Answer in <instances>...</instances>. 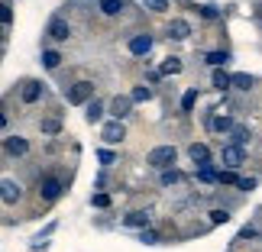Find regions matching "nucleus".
<instances>
[{
  "label": "nucleus",
  "mask_w": 262,
  "mask_h": 252,
  "mask_svg": "<svg viewBox=\"0 0 262 252\" xmlns=\"http://www.w3.org/2000/svg\"><path fill=\"white\" fill-rule=\"evenodd\" d=\"M178 162V149L175 146H156L152 152L146 155V165L156 168V171H165V168H175Z\"/></svg>",
  "instance_id": "nucleus-1"
},
{
  "label": "nucleus",
  "mask_w": 262,
  "mask_h": 252,
  "mask_svg": "<svg viewBox=\"0 0 262 252\" xmlns=\"http://www.w3.org/2000/svg\"><path fill=\"white\" fill-rule=\"evenodd\" d=\"M62 194H65V181L58 175H42L39 178V197H42V204H55Z\"/></svg>",
  "instance_id": "nucleus-2"
},
{
  "label": "nucleus",
  "mask_w": 262,
  "mask_h": 252,
  "mask_svg": "<svg viewBox=\"0 0 262 252\" xmlns=\"http://www.w3.org/2000/svg\"><path fill=\"white\" fill-rule=\"evenodd\" d=\"M65 100H68V107H84L88 100H94V84L91 81H75L72 87H65Z\"/></svg>",
  "instance_id": "nucleus-3"
},
{
  "label": "nucleus",
  "mask_w": 262,
  "mask_h": 252,
  "mask_svg": "<svg viewBox=\"0 0 262 252\" xmlns=\"http://www.w3.org/2000/svg\"><path fill=\"white\" fill-rule=\"evenodd\" d=\"M220 165L230 168V171H239V168L246 165V149H243V146L227 143L224 149H220Z\"/></svg>",
  "instance_id": "nucleus-4"
},
{
  "label": "nucleus",
  "mask_w": 262,
  "mask_h": 252,
  "mask_svg": "<svg viewBox=\"0 0 262 252\" xmlns=\"http://www.w3.org/2000/svg\"><path fill=\"white\" fill-rule=\"evenodd\" d=\"M0 152H4L7 158H26V155H29V139H26V136H19V133H13V136H7V139H4Z\"/></svg>",
  "instance_id": "nucleus-5"
},
{
  "label": "nucleus",
  "mask_w": 262,
  "mask_h": 252,
  "mask_svg": "<svg viewBox=\"0 0 262 252\" xmlns=\"http://www.w3.org/2000/svg\"><path fill=\"white\" fill-rule=\"evenodd\" d=\"M0 200H4L7 207L19 204V200H23V185L13 181V178H0Z\"/></svg>",
  "instance_id": "nucleus-6"
},
{
  "label": "nucleus",
  "mask_w": 262,
  "mask_h": 252,
  "mask_svg": "<svg viewBox=\"0 0 262 252\" xmlns=\"http://www.w3.org/2000/svg\"><path fill=\"white\" fill-rule=\"evenodd\" d=\"M46 36L52 39V42H68V39H72V26H68L65 16H52L49 26H46Z\"/></svg>",
  "instance_id": "nucleus-7"
},
{
  "label": "nucleus",
  "mask_w": 262,
  "mask_h": 252,
  "mask_svg": "<svg viewBox=\"0 0 262 252\" xmlns=\"http://www.w3.org/2000/svg\"><path fill=\"white\" fill-rule=\"evenodd\" d=\"M42 94H46V84L36 81V78H26L23 87H19V100H23L26 107H29V104H39V100H42Z\"/></svg>",
  "instance_id": "nucleus-8"
},
{
  "label": "nucleus",
  "mask_w": 262,
  "mask_h": 252,
  "mask_svg": "<svg viewBox=\"0 0 262 252\" xmlns=\"http://www.w3.org/2000/svg\"><path fill=\"white\" fill-rule=\"evenodd\" d=\"M100 139H104L107 146H120L126 139V126L120 123V120H110V123H104V129H100Z\"/></svg>",
  "instance_id": "nucleus-9"
},
{
  "label": "nucleus",
  "mask_w": 262,
  "mask_h": 252,
  "mask_svg": "<svg viewBox=\"0 0 262 252\" xmlns=\"http://www.w3.org/2000/svg\"><path fill=\"white\" fill-rule=\"evenodd\" d=\"M126 49H129V55L143 58V55H149V52H152V36H149V33H136V36H129Z\"/></svg>",
  "instance_id": "nucleus-10"
},
{
  "label": "nucleus",
  "mask_w": 262,
  "mask_h": 252,
  "mask_svg": "<svg viewBox=\"0 0 262 252\" xmlns=\"http://www.w3.org/2000/svg\"><path fill=\"white\" fill-rule=\"evenodd\" d=\"M165 36L175 39V42H185V39H191V23H188V19H181V16H175L172 23L165 26Z\"/></svg>",
  "instance_id": "nucleus-11"
},
{
  "label": "nucleus",
  "mask_w": 262,
  "mask_h": 252,
  "mask_svg": "<svg viewBox=\"0 0 262 252\" xmlns=\"http://www.w3.org/2000/svg\"><path fill=\"white\" fill-rule=\"evenodd\" d=\"M123 226H129V230H149V226H152V214H149V210H129V214L123 217Z\"/></svg>",
  "instance_id": "nucleus-12"
},
{
  "label": "nucleus",
  "mask_w": 262,
  "mask_h": 252,
  "mask_svg": "<svg viewBox=\"0 0 262 252\" xmlns=\"http://www.w3.org/2000/svg\"><path fill=\"white\" fill-rule=\"evenodd\" d=\"M129 110H133V100H129L126 94L110 100V113H114V120H120V123H123V120L129 117Z\"/></svg>",
  "instance_id": "nucleus-13"
},
{
  "label": "nucleus",
  "mask_w": 262,
  "mask_h": 252,
  "mask_svg": "<svg viewBox=\"0 0 262 252\" xmlns=\"http://www.w3.org/2000/svg\"><path fill=\"white\" fill-rule=\"evenodd\" d=\"M188 155H191V162H194L198 168L210 162V149H207L204 143H191V146H188Z\"/></svg>",
  "instance_id": "nucleus-14"
},
{
  "label": "nucleus",
  "mask_w": 262,
  "mask_h": 252,
  "mask_svg": "<svg viewBox=\"0 0 262 252\" xmlns=\"http://www.w3.org/2000/svg\"><path fill=\"white\" fill-rule=\"evenodd\" d=\"M84 120L91 126L100 123V120H104V100H88V104H84Z\"/></svg>",
  "instance_id": "nucleus-15"
},
{
  "label": "nucleus",
  "mask_w": 262,
  "mask_h": 252,
  "mask_svg": "<svg viewBox=\"0 0 262 252\" xmlns=\"http://www.w3.org/2000/svg\"><path fill=\"white\" fill-rule=\"evenodd\" d=\"M39 133L42 136H58L62 133V117H42L39 120Z\"/></svg>",
  "instance_id": "nucleus-16"
},
{
  "label": "nucleus",
  "mask_w": 262,
  "mask_h": 252,
  "mask_svg": "<svg viewBox=\"0 0 262 252\" xmlns=\"http://www.w3.org/2000/svg\"><path fill=\"white\" fill-rule=\"evenodd\" d=\"M62 62H65V58H62L58 49H46V52H42V68H46V72H58Z\"/></svg>",
  "instance_id": "nucleus-17"
},
{
  "label": "nucleus",
  "mask_w": 262,
  "mask_h": 252,
  "mask_svg": "<svg viewBox=\"0 0 262 252\" xmlns=\"http://www.w3.org/2000/svg\"><path fill=\"white\" fill-rule=\"evenodd\" d=\"M194 178L201 181V185H217V165H214V162L201 165V168L194 171Z\"/></svg>",
  "instance_id": "nucleus-18"
},
{
  "label": "nucleus",
  "mask_w": 262,
  "mask_h": 252,
  "mask_svg": "<svg viewBox=\"0 0 262 252\" xmlns=\"http://www.w3.org/2000/svg\"><path fill=\"white\" fill-rule=\"evenodd\" d=\"M207 126H210V133H230V129H233V120H230V117H210L207 120Z\"/></svg>",
  "instance_id": "nucleus-19"
},
{
  "label": "nucleus",
  "mask_w": 262,
  "mask_h": 252,
  "mask_svg": "<svg viewBox=\"0 0 262 252\" xmlns=\"http://www.w3.org/2000/svg\"><path fill=\"white\" fill-rule=\"evenodd\" d=\"M97 7H100L104 16H120L123 13V0H97Z\"/></svg>",
  "instance_id": "nucleus-20"
},
{
  "label": "nucleus",
  "mask_w": 262,
  "mask_h": 252,
  "mask_svg": "<svg viewBox=\"0 0 262 252\" xmlns=\"http://www.w3.org/2000/svg\"><path fill=\"white\" fill-rule=\"evenodd\" d=\"M230 139H233V146H246L249 139H253V133H249V126H236V123H233V129H230Z\"/></svg>",
  "instance_id": "nucleus-21"
},
{
  "label": "nucleus",
  "mask_w": 262,
  "mask_h": 252,
  "mask_svg": "<svg viewBox=\"0 0 262 252\" xmlns=\"http://www.w3.org/2000/svg\"><path fill=\"white\" fill-rule=\"evenodd\" d=\"M210 84H214V90H227V87H230V75L224 72V68H214V75H210Z\"/></svg>",
  "instance_id": "nucleus-22"
},
{
  "label": "nucleus",
  "mask_w": 262,
  "mask_h": 252,
  "mask_svg": "<svg viewBox=\"0 0 262 252\" xmlns=\"http://www.w3.org/2000/svg\"><path fill=\"white\" fill-rule=\"evenodd\" d=\"M129 100H133V104H143V100H152V87H146V84H139V87H133L126 94Z\"/></svg>",
  "instance_id": "nucleus-23"
},
{
  "label": "nucleus",
  "mask_w": 262,
  "mask_h": 252,
  "mask_svg": "<svg viewBox=\"0 0 262 252\" xmlns=\"http://www.w3.org/2000/svg\"><path fill=\"white\" fill-rule=\"evenodd\" d=\"M256 84L253 75H230V87H239V90H249Z\"/></svg>",
  "instance_id": "nucleus-24"
},
{
  "label": "nucleus",
  "mask_w": 262,
  "mask_h": 252,
  "mask_svg": "<svg viewBox=\"0 0 262 252\" xmlns=\"http://www.w3.org/2000/svg\"><path fill=\"white\" fill-rule=\"evenodd\" d=\"M204 62H207L210 68H224V65L230 62V52H207V55H204Z\"/></svg>",
  "instance_id": "nucleus-25"
},
{
  "label": "nucleus",
  "mask_w": 262,
  "mask_h": 252,
  "mask_svg": "<svg viewBox=\"0 0 262 252\" xmlns=\"http://www.w3.org/2000/svg\"><path fill=\"white\" fill-rule=\"evenodd\" d=\"M178 72H181V58H175V55H168L162 68H159V75H178Z\"/></svg>",
  "instance_id": "nucleus-26"
},
{
  "label": "nucleus",
  "mask_w": 262,
  "mask_h": 252,
  "mask_svg": "<svg viewBox=\"0 0 262 252\" xmlns=\"http://www.w3.org/2000/svg\"><path fill=\"white\" fill-rule=\"evenodd\" d=\"M159 181H162V188H172V185H178V181H181V171L178 168H165Z\"/></svg>",
  "instance_id": "nucleus-27"
},
{
  "label": "nucleus",
  "mask_w": 262,
  "mask_h": 252,
  "mask_svg": "<svg viewBox=\"0 0 262 252\" xmlns=\"http://www.w3.org/2000/svg\"><path fill=\"white\" fill-rule=\"evenodd\" d=\"M91 207H97V210L110 207V194L107 191H94V194H91Z\"/></svg>",
  "instance_id": "nucleus-28"
},
{
  "label": "nucleus",
  "mask_w": 262,
  "mask_h": 252,
  "mask_svg": "<svg viewBox=\"0 0 262 252\" xmlns=\"http://www.w3.org/2000/svg\"><path fill=\"white\" fill-rule=\"evenodd\" d=\"M10 23H13V7H10V0H0V26Z\"/></svg>",
  "instance_id": "nucleus-29"
},
{
  "label": "nucleus",
  "mask_w": 262,
  "mask_h": 252,
  "mask_svg": "<svg viewBox=\"0 0 262 252\" xmlns=\"http://www.w3.org/2000/svg\"><path fill=\"white\" fill-rule=\"evenodd\" d=\"M139 243H146V246H159L162 239H159V233H156L152 226H149V230H139Z\"/></svg>",
  "instance_id": "nucleus-30"
},
{
  "label": "nucleus",
  "mask_w": 262,
  "mask_h": 252,
  "mask_svg": "<svg viewBox=\"0 0 262 252\" xmlns=\"http://www.w3.org/2000/svg\"><path fill=\"white\" fill-rule=\"evenodd\" d=\"M236 178L239 175H236V171H230V168H220L217 171V185H233L236 188Z\"/></svg>",
  "instance_id": "nucleus-31"
},
{
  "label": "nucleus",
  "mask_w": 262,
  "mask_h": 252,
  "mask_svg": "<svg viewBox=\"0 0 262 252\" xmlns=\"http://www.w3.org/2000/svg\"><path fill=\"white\" fill-rule=\"evenodd\" d=\"M143 7L149 10V13H165V10H168V0H143Z\"/></svg>",
  "instance_id": "nucleus-32"
},
{
  "label": "nucleus",
  "mask_w": 262,
  "mask_h": 252,
  "mask_svg": "<svg viewBox=\"0 0 262 252\" xmlns=\"http://www.w3.org/2000/svg\"><path fill=\"white\" fill-rule=\"evenodd\" d=\"M194 100H198V87H191L185 97H181V110H185V113H191V110H194Z\"/></svg>",
  "instance_id": "nucleus-33"
},
{
  "label": "nucleus",
  "mask_w": 262,
  "mask_h": 252,
  "mask_svg": "<svg viewBox=\"0 0 262 252\" xmlns=\"http://www.w3.org/2000/svg\"><path fill=\"white\" fill-rule=\"evenodd\" d=\"M227 220H230V210H210V223H214V226H220V223H227Z\"/></svg>",
  "instance_id": "nucleus-34"
},
{
  "label": "nucleus",
  "mask_w": 262,
  "mask_h": 252,
  "mask_svg": "<svg viewBox=\"0 0 262 252\" xmlns=\"http://www.w3.org/2000/svg\"><path fill=\"white\" fill-rule=\"evenodd\" d=\"M201 16H204V19H220V10L214 4H204V7H201Z\"/></svg>",
  "instance_id": "nucleus-35"
},
{
  "label": "nucleus",
  "mask_w": 262,
  "mask_h": 252,
  "mask_svg": "<svg viewBox=\"0 0 262 252\" xmlns=\"http://www.w3.org/2000/svg\"><path fill=\"white\" fill-rule=\"evenodd\" d=\"M256 185H259L256 178H236V188L239 191H256Z\"/></svg>",
  "instance_id": "nucleus-36"
},
{
  "label": "nucleus",
  "mask_w": 262,
  "mask_h": 252,
  "mask_svg": "<svg viewBox=\"0 0 262 252\" xmlns=\"http://www.w3.org/2000/svg\"><path fill=\"white\" fill-rule=\"evenodd\" d=\"M97 158H100L104 165H114V162H117V155L110 152V149H100V152H97Z\"/></svg>",
  "instance_id": "nucleus-37"
},
{
  "label": "nucleus",
  "mask_w": 262,
  "mask_h": 252,
  "mask_svg": "<svg viewBox=\"0 0 262 252\" xmlns=\"http://www.w3.org/2000/svg\"><path fill=\"white\" fill-rule=\"evenodd\" d=\"M29 249H33V252H46V249H49V239H33V243H29Z\"/></svg>",
  "instance_id": "nucleus-38"
},
{
  "label": "nucleus",
  "mask_w": 262,
  "mask_h": 252,
  "mask_svg": "<svg viewBox=\"0 0 262 252\" xmlns=\"http://www.w3.org/2000/svg\"><path fill=\"white\" fill-rule=\"evenodd\" d=\"M253 236H256V226H246L243 233H239V239H236V243H243V239H253Z\"/></svg>",
  "instance_id": "nucleus-39"
},
{
  "label": "nucleus",
  "mask_w": 262,
  "mask_h": 252,
  "mask_svg": "<svg viewBox=\"0 0 262 252\" xmlns=\"http://www.w3.org/2000/svg\"><path fill=\"white\" fill-rule=\"evenodd\" d=\"M7 123H10V117L4 113V107H0V133H4V129H7Z\"/></svg>",
  "instance_id": "nucleus-40"
},
{
  "label": "nucleus",
  "mask_w": 262,
  "mask_h": 252,
  "mask_svg": "<svg viewBox=\"0 0 262 252\" xmlns=\"http://www.w3.org/2000/svg\"><path fill=\"white\" fill-rule=\"evenodd\" d=\"M7 42V26H0V45Z\"/></svg>",
  "instance_id": "nucleus-41"
}]
</instances>
